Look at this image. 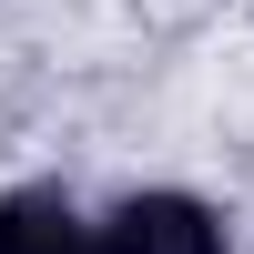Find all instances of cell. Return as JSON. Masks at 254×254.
Masks as SVG:
<instances>
[{"label": "cell", "mask_w": 254, "mask_h": 254, "mask_svg": "<svg viewBox=\"0 0 254 254\" xmlns=\"http://www.w3.org/2000/svg\"><path fill=\"white\" fill-rule=\"evenodd\" d=\"M102 254H224V214L193 193H132L102 224Z\"/></svg>", "instance_id": "obj_1"}, {"label": "cell", "mask_w": 254, "mask_h": 254, "mask_svg": "<svg viewBox=\"0 0 254 254\" xmlns=\"http://www.w3.org/2000/svg\"><path fill=\"white\" fill-rule=\"evenodd\" d=\"M0 254H102V234H92L61 193L20 183V193H0Z\"/></svg>", "instance_id": "obj_2"}]
</instances>
